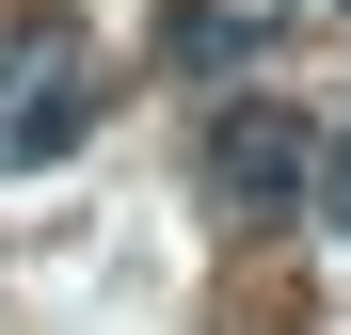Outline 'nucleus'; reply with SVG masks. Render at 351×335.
Segmentation results:
<instances>
[{"mask_svg": "<svg viewBox=\"0 0 351 335\" xmlns=\"http://www.w3.org/2000/svg\"><path fill=\"white\" fill-rule=\"evenodd\" d=\"M80 128H96V64H80L64 32H16V48H0V176L64 160Z\"/></svg>", "mask_w": 351, "mask_h": 335, "instance_id": "1", "label": "nucleus"}, {"mask_svg": "<svg viewBox=\"0 0 351 335\" xmlns=\"http://www.w3.org/2000/svg\"><path fill=\"white\" fill-rule=\"evenodd\" d=\"M304 176H319V128H304V112L240 96V112L208 128V192H223V208H304Z\"/></svg>", "mask_w": 351, "mask_h": 335, "instance_id": "2", "label": "nucleus"}, {"mask_svg": "<svg viewBox=\"0 0 351 335\" xmlns=\"http://www.w3.org/2000/svg\"><path fill=\"white\" fill-rule=\"evenodd\" d=\"M319 192H335V223H351V144H335V160H319Z\"/></svg>", "mask_w": 351, "mask_h": 335, "instance_id": "3", "label": "nucleus"}]
</instances>
